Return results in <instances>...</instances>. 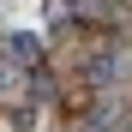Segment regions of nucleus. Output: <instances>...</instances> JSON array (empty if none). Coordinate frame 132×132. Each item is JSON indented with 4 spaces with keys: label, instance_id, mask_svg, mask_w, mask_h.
<instances>
[{
    "label": "nucleus",
    "instance_id": "f257e3e1",
    "mask_svg": "<svg viewBox=\"0 0 132 132\" xmlns=\"http://www.w3.org/2000/svg\"><path fill=\"white\" fill-rule=\"evenodd\" d=\"M36 48H42L36 36H12V54H18V60H36Z\"/></svg>",
    "mask_w": 132,
    "mask_h": 132
}]
</instances>
